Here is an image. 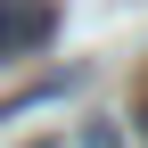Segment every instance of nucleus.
Listing matches in <instances>:
<instances>
[{
  "label": "nucleus",
  "mask_w": 148,
  "mask_h": 148,
  "mask_svg": "<svg viewBox=\"0 0 148 148\" xmlns=\"http://www.w3.org/2000/svg\"><path fill=\"white\" fill-rule=\"evenodd\" d=\"M140 132H148V99H140Z\"/></svg>",
  "instance_id": "2"
},
{
  "label": "nucleus",
  "mask_w": 148,
  "mask_h": 148,
  "mask_svg": "<svg viewBox=\"0 0 148 148\" xmlns=\"http://www.w3.org/2000/svg\"><path fill=\"white\" fill-rule=\"evenodd\" d=\"M49 33H58L49 0H0V58H33Z\"/></svg>",
  "instance_id": "1"
}]
</instances>
